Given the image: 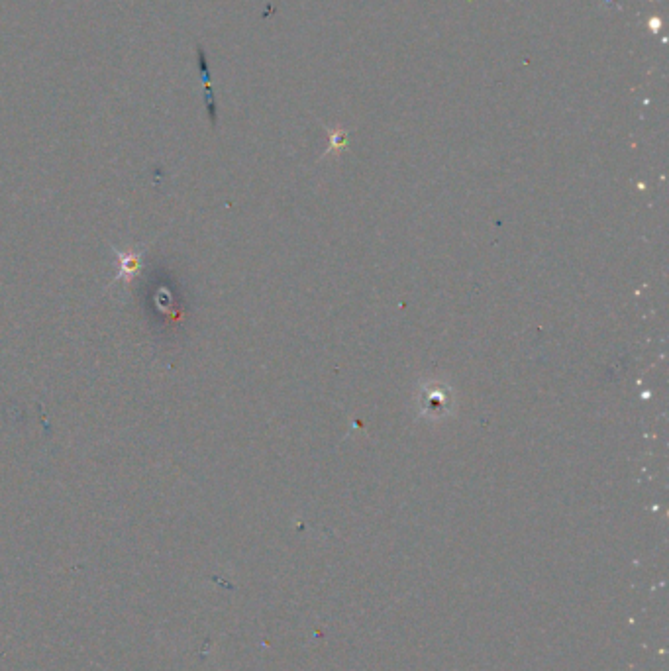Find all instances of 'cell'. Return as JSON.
<instances>
[{
    "label": "cell",
    "instance_id": "cell-1",
    "mask_svg": "<svg viewBox=\"0 0 669 671\" xmlns=\"http://www.w3.org/2000/svg\"><path fill=\"white\" fill-rule=\"evenodd\" d=\"M120 261H122V269H120V277L124 279H130L138 273L140 269V258L138 256H132V254H122L120 256Z\"/></svg>",
    "mask_w": 669,
    "mask_h": 671
}]
</instances>
